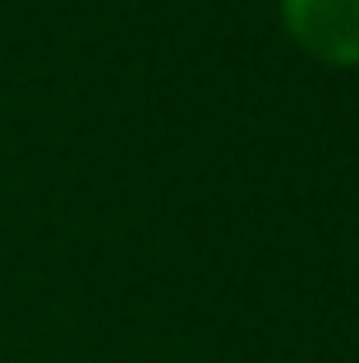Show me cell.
Segmentation results:
<instances>
[{"label": "cell", "instance_id": "6da1fadb", "mask_svg": "<svg viewBox=\"0 0 359 363\" xmlns=\"http://www.w3.org/2000/svg\"><path fill=\"white\" fill-rule=\"evenodd\" d=\"M281 9L309 55L327 65H359V0H281Z\"/></svg>", "mask_w": 359, "mask_h": 363}]
</instances>
